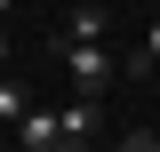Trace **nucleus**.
I'll return each mask as SVG.
<instances>
[{"mask_svg": "<svg viewBox=\"0 0 160 152\" xmlns=\"http://www.w3.org/2000/svg\"><path fill=\"white\" fill-rule=\"evenodd\" d=\"M96 136H104V104H96V88H72V104H64V152L96 144Z\"/></svg>", "mask_w": 160, "mask_h": 152, "instance_id": "2", "label": "nucleus"}, {"mask_svg": "<svg viewBox=\"0 0 160 152\" xmlns=\"http://www.w3.org/2000/svg\"><path fill=\"white\" fill-rule=\"evenodd\" d=\"M0 16H8V0H0Z\"/></svg>", "mask_w": 160, "mask_h": 152, "instance_id": "8", "label": "nucleus"}, {"mask_svg": "<svg viewBox=\"0 0 160 152\" xmlns=\"http://www.w3.org/2000/svg\"><path fill=\"white\" fill-rule=\"evenodd\" d=\"M56 40H112V16H104L96 0H88V8H72V16L56 24Z\"/></svg>", "mask_w": 160, "mask_h": 152, "instance_id": "4", "label": "nucleus"}, {"mask_svg": "<svg viewBox=\"0 0 160 152\" xmlns=\"http://www.w3.org/2000/svg\"><path fill=\"white\" fill-rule=\"evenodd\" d=\"M8 64H16V48H8V32H0V72H8Z\"/></svg>", "mask_w": 160, "mask_h": 152, "instance_id": "7", "label": "nucleus"}, {"mask_svg": "<svg viewBox=\"0 0 160 152\" xmlns=\"http://www.w3.org/2000/svg\"><path fill=\"white\" fill-rule=\"evenodd\" d=\"M128 72H160V16L144 24V40H136V64H128Z\"/></svg>", "mask_w": 160, "mask_h": 152, "instance_id": "6", "label": "nucleus"}, {"mask_svg": "<svg viewBox=\"0 0 160 152\" xmlns=\"http://www.w3.org/2000/svg\"><path fill=\"white\" fill-rule=\"evenodd\" d=\"M24 112H32V96H24V80H8V72H0V120H24Z\"/></svg>", "mask_w": 160, "mask_h": 152, "instance_id": "5", "label": "nucleus"}, {"mask_svg": "<svg viewBox=\"0 0 160 152\" xmlns=\"http://www.w3.org/2000/svg\"><path fill=\"white\" fill-rule=\"evenodd\" d=\"M56 48H64V72H72V88H96V96H104V80L120 72V56L104 48V40H56Z\"/></svg>", "mask_w": 160, "mask_h": 152, "instance_id": "1", "label": "nucleus"}, {"mask_svg": "<svg viewBox=\"0 0 160 152\" xmlns=\"http://www.w3.org/2000/svg\"><path fill=\"white\" fill-rule=\"evenodd\" d=\"M16 144H24V152H64V112L32 104V112L16 120Z\"/></svg>", "mask_w": 160, "mask_h": 152, "instance_id": "3", "label": "nucleus"}]
</instances>
